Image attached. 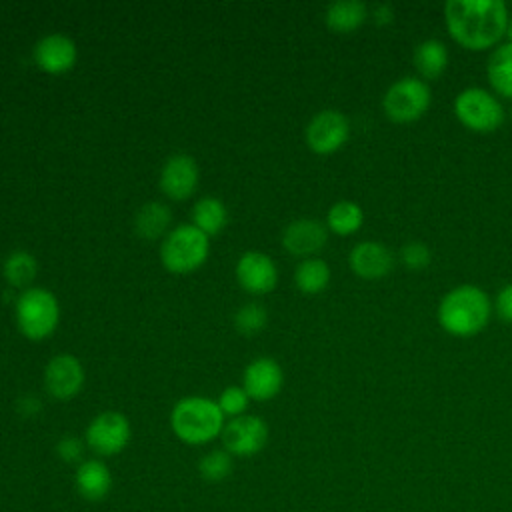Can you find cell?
<instances>
[{
	"instance_id": "e0dca14e",
	"label": "cell",
	"mask_w": 512,
	"mask_h": 512,
	"mask_svg": "<svg viewBox=\"0 0 512 512\" xmlns=\"http://www.w3.org/2000/svg\"><path fill=\"white\" fill-rule=\"evenodd\" d=\"M284 384V372L280 364L272 358H256L250 362L242 376V388L250 396V400L266 402L272 400Z\"/></svg>"
},
{
	"instance_id": "603a6c76",
	"label": "cell",
	"mask_w": 512,
	"mask_h": 512,
	"mask_svg": "<svg viewBox=\"0 0 512 512\" xmlns=\"http://www.w3.org/2000/svg\"><path fill=\"white\" fill-rule=\"evenodd\" d=\"M172 220L170 208L162 202H146L134 218V230L144 240L160 238Z\"/></svg>"
},
{
	"instance_id": "9a60e30c",
	"label": "cell",
	"mask_w": 512,
	"mask_h": 512,
	"mask_svg": "<svg viewBox=\"0 0 512 512\" xmlns=\"http://www.w3.org/2000/svg\"><path fill=\"white\" fill-rule=\"evenodd\" d=\"M198 164L190 154L170 156L160 170V188L172 200H186L198 186Z\"/></svg>"
},
{
	"instance_id": "3957f363",
	"label": "cell",
	"mask_w": 512,
	"mask_h": 512,
	"mask_svg": "<svg viewBox=\"0 0 512 512\" xmlns=\"http://www.w3.org/2000/svg\"><path fill=\"white\" fill-rule=\"evenodd\" d=\"M226 416L216 400L208 396L180 398L170 412L174 436L188 446H204L222 436Z\"/></svg>"
},
{
	"instance_id": "f1b7e54d",
	"label": "cell",
	"mask_w": 512,
	"mask_h": 512,
	"mask_svg": "<svg viewBox=\"0 0 512 512\" xmlns=\"http://www.w3.org/2000/svg\"><path fill=\"white\" fill-rule=\"evenodd\" d=\"M218 406L222 410L224 416L236 418L246 414L248 404H250V396L246 394V390L242 386H228L222 390V394L218 396Z\"/></svg>"
},
{
	"instance_id": "d6986e66",
	"label": "cell",
	"mask_w": 512,
	"mask_h": 512,
	"mask_svg": "<svg viewBox=\"0 0 512 512\" xmlns=\"http://www.w3.org/2000/svg\"><path fill=\"white\" fill-rule=\"evenodd\" d=\"M412 64L418 78H422L424 82L438 80L450 64L448 46L438 38H426L414 46Z\"/></svg>"
},
{
	"instance_id": "ac0fdd59",
	"label": "cell",
	"mask_w": 512,
	"mask_h": 512,
	"mask_svg": "<svg viewBox=\"0 0 512 512\" xmlns=\"http://www.w3.org/2000/svg\"><path fill=\"white\" fill-rule=\"evenodd\" d=\"M74 488L86 502H100L112 490V472L102 458H86L74 470Z\"/></svg>"
},
{
	"instance_id": "7c38bea8",
	"label": "cell",
	"mask_w": 512,
	"mask_h": 512,
	"mask_svg": "<svg viewBox=\"0 0 512 512\" xmlns=\"http://www.w3.org/2000/svg\"><path fill=\"white\" fill-rule=\"evenodd\" d=\"M396 264L394 252L378 240H362L348 254L350 270L362 280L386 278Z\"/></svg>"
},
{
	"instance_id": "277c9868",
	"label": "cell",
	"mask_w": 512,
	"mask_h": 512,
	"mask_svg": "<svg viewBox=\"0 0 512 512\" xmlns=\"http://www.w3.org/2000/svg\"><path fill=\"white\" fill-rule=\"evenodd\" d=\"M208 252V236L194 224H180L166 234L160 248V258L168 272L190 274L206 262Z\"/></svg>"
},
{
	"instance_id": "cb8c5ba5",
	"label": "cell",
	"mask_w": 512,
	"mask_h": 512,
	"mask_svg": "<svg viewBox=\"0 0 512 512\" xmlns=\"http://www.w3.org/2000/svg\"><path fill=\"white\" fill-rule=\"evenodd\" d=\"M330 266L322 258H304L294 270V284L304 294H320L330 284Z\"/></svg>"
},
{
	"instance_id": "484cf974",
	"label": "cell",
	"mask_w": 512,
	"mask_h": 512,
	"mask_svg": "<svg viewBox=\"0 0 512 512\" xmlns=\"http://www.w3.org/2000/svg\"><path fill=\"white\" fill-rule=\"evenodd\" d=\"M36 270H38L36 258L26 250L12 252L4 262V278L16 288H26L34 280Z\"/></svg>"
},
{
	"instance_id": "8fae6325",
	"label": "cell",
	"mask_w": 512,
	"mask_h": 512,
	"mask_svg": "<svg viewBox=\"0 0 512 512\" xmlns=\"http://www.w3.org/2000/svg\"><path fill=\"white\" fill-rule=\"evenodd\" d=\"M84 386V368L72 354L54 356L44 368V388L56 400L74 398Z\"/></svg>"
},
{
	"instance_id": "f546056e",
	"label": "cell",
	"mask_w": 512,
	"mask_h": 512,
	"mask_svg": "<svg viewBox=\"0 0 512 512\" xmlns=\"http://www.w3.org/2000/svg\"><path fill=\"white\" fill-rule=\"evenodd\" d=\"M400 260L408 270L420 272L424 268L430 266L432 262V250L428 248V244L420 242V240H410L400 248Z\"/></svg>"
},
{
	"instance_id": "d4e9b609",
	"label": "cell",
	"mask_w": 512,
	"mask_h": 512,
	"mask_svg": "<svg viewBox=\"0 0 512 512\" xmlns=\"http://www.w3.org/2000/svg\"><path fill=\"white\" fill-rule=\"evenodd\" d=\"M226 220H228L226 206L218 198H212V196L202 198L192 208V224L198 230H202L206 236L218 234L226 226Z\"/></svg>"
},
{
	"instance_id": "52a82bcc",
	"label": "cell",
	"mask_w": 512,
	"mask_h": 512,
	"mask_svg": "<svg viewBox=\"0 0 512 512\" xmlns=\"http://www.w3.org/2000/svg\"><path fill=\"white\" fill-rule=\"evenodd\" d=\"M432 104L430 84L418 76H402L382 96V110L396 124H410L422 118Z\"/></svg>"
},
{
	"instance_id": "44dd1931",
	"label": "cell",
	"mask_w": 512,
	"mask_h": 512,
	"mask_svg": "<svg viewBox=\"0 0 512 512\" xmlns=\"http://www.w3.org/2000/svg\"><path fill=\"white\" fill-rule=\"evenodd\" d=\"M368 20V6L360 0H338L324 12L326 26L336 34L356 32Z\"/></svg>"
},
{
	"instance_id": "836d02e7",
	"label": "cell",
	"mask_w": 512,
	"mask_h": 512,
	"mask_svg": "<svg viewBox=\"0 0 512 512\" xmlns=\"http://www.w3.org/2000/svg\"><path fill=\"white\" fill-rule=\"evenodd\" d=\"M20 412L24 414V416H34L40 408H42V404L38 402V398H34V396H24V398H20Z\"/></svg>"
},
{
	"instance_id": "1f68e13d",
	"label": "cell",
	"mask_w": 512,
	"mask_h": 512,
	"mask_svg": "<svg viewBox=\"0 0 512 512\" xmlns=\"http://www.w3.org/2000/svg\"><path fill=\"white\" fill-rule=\"evenodd\" d=\"M494 310L498 314V318L506 324H512V282L504 284L498 294H496V302H494Z\"/></svg>"
},
{
	"instance_id": "30bf717a",
	"label": "cell",
	"mask_w": 512,
	"mask_h": 512,
	"mask_svg": "<svg viewBox=\"0 0 512 512\" xmlns=\"http://www.w3.org/2000/svg\"><path fill=\"white\" fill-rule=\"evenodd\" d=\"M304 138L314 154H332L348 142L350 120L340 110H320L308 122Z\"/></svg>"
},
{
	"instance_id": "d6a6232c",
	"label": "cell",
	"mask_w": 512,
	"mask_h": 512,
	"mask_svg": "<svg viewBox=\"0 0 512 512\" xmlns=\"http://www.w3.org/2000/svg\"><path fill=\"white\" fill-rule=\"evenodd\" d=\"M368 16L378 24V26H388L394 20V8L388 2H378L372 10H368Z\"/></svg>"
},
{
	"instance_id": "ba28073f",
	"label": "cell",
	"mask_w": 512,
	"mask_h": 512,
	"mask_svg": "<svg viewBox=\"0 0 512 512\" xmlns=\"http://www.w3.org/2000/svg\"><path fill=\"white\" fill-rule=\"evenodd\" d=\"M132 438L128 418L116 410H104L96 414L84 432V442L98 458H110L120 454Z\"/></svg>"
},
{
	"instance_id": "5b68a950",
	"label": "cell",
	"mask_w": 512,
	"mask_h": 512,
	"mask_svg": "<svg viewBox=\"0 0 512 512\" xmlns=\"http://www.w3.org/2000/svg\"><path fill=\"white\" fill-rule=\"evenodd\" d=\"M456 120L476 134L496 132L506 118L502 100L482 86H468L454 98Z\"/></svg>"
},
{
	"instance_id": "e575fe53",
	"label": "cell",
	"mask_w": 512,
	"mask_h": 512,
	"mask_svg": "<svg viewBox=\"0 0 512 512\" xmlns=\"http://www.w3.org/2000/svg\"><path fill=\"white\" fill-rule=\"evenodd\" d=\"M506 42H512V14H510L508 26H506Z\"/></svg>"
},
{
	"instance_id": "4dcf8cb0",
	"label": "cell",
	"mask_w": 512,
	"mask_h": 512,
	"mask_svg": "<svg viewBox=\"0 0 512 512\" xmlns=\"http://www.w3.org/2000/svg\"><path fill=\"white\" fill-rule=\"evenodd\" d=\"M86 442L82 438H76V436H62L58 442H56V454L62 462L66 464H80L84 462V452H86Z\"/></svg>"
},
{
	"instance_id": "7a4b0ae2",
	"label": "cell",
	"mask_w": 512,
	"mask_h": 512,
	"mask_svg": "<svg viewBox=\"0 0 512 512\" xmlns=\"http://www.w3.org/2000/svg\"><path fill=\"white\" fill-rule=\"evenodd\" d=\"M492 310L494 304L480 286L458 284L440 298L436 318L446 334L472 338L488 326Z\"/></svg>"
},
{
	"instance_id": "9c48e42d",
	"label": "cell",
	"mask_w": 512,
	"mask_h": 512,
	"mask_svg": "<svg viewBox=\"0 0 512 512\" xmlns=\"http://www.w3.org/2000/svg\"><path fill=\"white\" fill-rule=\"evenodd\" d=\"M268 424L254 414L230 418L222 430V448L236 458H250L268 444Z\"/></svg>"
},
{
	"instance_id": "4316f807",
	"label": "cell",
	"mask_w": 512,
	"mask_h": 512,
	"mask_svg": "<svg viewBox=\"0 0 512 512\" xmlns=\"http://www.w3.org/2000/svg\"><path fill=\"white\" fill-rule=\"evenodd\" d=\"M234 468V456L226 452L224 448H214L208 450L200 460H198V474L206 482H222L232 474Z\"/></svg>"
},
{
	"instance_id": "4fadbf2b",
	"label": "cell",
	"mask_w": 512,
	"mask_h": 512,
	"mask_svg": "<svg viewBox=\"0 0 512 512\" xmlns=\"http://www.w3.org/2000/svg\"><path fill=\"white\" fill-rule=\"evenodd\" d=\"M236 280L250 294H268L276 288L278 270L268 254L250 250L236 262Z\"/></svg>"
},
{
	"instance_id": "8992f818",
	"label": "cell",
	"mask_w": 512,
	"mask_h": 512,
	"mask_svg": "<svg viewBox=\"0 0 512 512\" xmlns=\"http://www.w3.org/2000/svg\"><path fill=\"white\" fill-rule=\"evenodd\" d=\"M60 322V304L46 288H26L16 300V324L28 340L48 338Z\"/></svg>"
},
{
	"instance_id": "7402d4cb",
	"label": "cell",
	"mask_w": 512,
	"mask_h": 512,
	"mask_svg": "<svg viewBox=\"0 0 512 512\" xmlns=\"http://www.w3.org/2000/svg\"><path fill=\"white\" fill-rule=\"evenodd\" d=\"M364 224V210L358 202L338 200L328 208L326 228L338 236L356 234Z\"/></svg>"
},
{
	"instance_id": "ffe728a7",
	"label": "cell",
	"mask_w": 512,
	"mask_h": 512,
	"mask_svg": "<svg viewBox=\"0 0 512 512\" xmlns=\"http://www.w3.org/2000/svg\"><path fill=\"white\" fill-rule=\"evenodd\" d=\"M486 78L498 98L512 100V42H500L488 56Z\"/></svg>"
},
{
	"instance_id": "83f0119b",
	"label": "cell",
	"mask_w": 512,
	"mask_h": 512,
	"mask_svg": "<svg viewBox=\"0 0 512 512\" xmlns=\"http://www.w3.org/2000/svg\"><path fill=\"white\" fill-rule=\"evenodd\" d=\"M268 322V312L266 308H262L260 304L256 302H250V304H244L236 316H234V326L240 334L244 336H254L258 334Z\"/></svg>"
},
{
	"instance_id": "5bb4252c",
	"label": "cell",
	"mask_w": 512,
	"mask_h": 512,
	"mask_svg": "<svg viewBox=\"0 0 512 512\" xmlns=\"http://www.w3.org/2000/svg\"><path fill=\"white\" fill-rule=\"evenodd\" d=\"M328 242L326 222L316 218H298L292 220L282 232V246L286 252L298 258H312L318 254Z\"/></svg>"
},
{
	"instance_id": "6da1fadb",
	"label": "cell",
	"mask_w": 512,
	"mask_h": 512,
	"mask_svg": "<svg viewBox=\"0 0 512 512\" xmlns=\"http://www.w3.org/2000/svg\"><path fill=\"white\" fill-rule=\"evenodd\" d=\"M450 38L470 50H494L506 38L510 10L504 0H448L442 8Z\"/></svg>"
},
{
	"instance_id": "2e32d148",
	"label": "cell",
	"mask_w": 512,
	"mask_h": 512,
	"mask_svg": "<svg viewBox=\"0 0 512 512\" xmlns=\"http://www.w3.org/2000/svg\"><path fill=\"white\" fill-rule=\"evenodd\" d=\"M78 58V48L66 34L54 32L40 38L34 46V62L40 70L48 74H64L74 68Z\"/></svg>"
}]
</instances>
